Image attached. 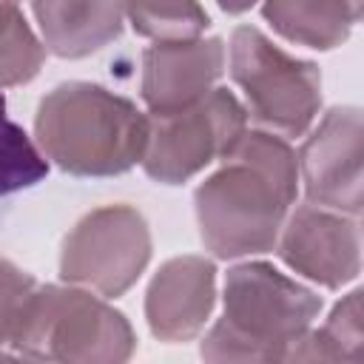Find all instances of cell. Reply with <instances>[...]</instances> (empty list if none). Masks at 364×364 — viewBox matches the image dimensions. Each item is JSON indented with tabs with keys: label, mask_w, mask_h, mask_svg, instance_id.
I'll list each match as a JSON object with an SVG mask.
<instances>
[{
	"label": "cell",
	"mask_w": 364,
	"mask_h": 364,
	"mask_svg": "<svg viewBox=\"0 0 364 364\" xmlns=\"http://www.w3.org/2000/svg\"><path fill=\"white\" fill-rule=\"evenodd\" d=\"M225 168L196 191L202 242L222 259L264 253L296 199V156L273 134H242Z\"/></svg>",
	"instance_id": "1"
},
{
	"label": "cell",
	"mask_w": 364,
	"mask_h": 364,
	"mask_svg": "<svg viewBox=\"0 0 364 364\" xmlns=\"http://www.w3.org/2000/svg\"><path fill=\"white\" fill-rule=\"evenodd\" d=\"M148 117L119 94L91 82L57 85L37 111L43 156L77 176H111L142 162Z\"/></svg>",
	"instance_id": "2"
},
{
	"label": "cell",
	"mask_w": 364,
	"mask_h": 364,
	"mask_svg": "<svg viewBox=\"0 0 364 364\" xmlns=\"http://www.w3.org/2000/svg\"><path fill=\"white\" fill-rule=\"evenodd\" d=\"M321 299L267 264H242L225 282V316L205 338L208 358H276L299 344Z\"/></svg>",
	"instance_id": "3"
},
{
	"label": "cell",
	"mask_w": 364,
	"mask_h": 364,
	"mask_svg": "<svg viewBox=\"0 0 364 364\" xmlns=\"http://www.w3.org/2000/svg\"><path fill=\"white\" fill-rule=\"evenodd\" d=\"M230 77L245 91L250 114L282 131L299 136L316 117L321 77L316 65L287 57L262 31L242 26L230 37Z\"/></svg>",
	"instance_id": "4"
},
{
	"label": "cell",
	"mask_w": 364,
	"mask_h": 364,
	"mask_svg": "<svg viewBox=\"0 0 364 364\" xmlns=\"http://www.w3.org/2000/svg\"><path fill=\"white\" fill-rule=\"evenodd\" d=\"M131 341L119 313L88 293L60 287L34 293L14 338L20 350L40 358H125Z\"/></svg>",
	"instance_id": "5"
},
{
	"label": "cell",
	"mask_w": 364,
	"mask_h": 364,
	"mask_svg": "<svg viewBox=\"0 0 364 364\" xmlns=\"http://www.w3.org/2000/svg\"><path fill=\"white\" fill-rule=\"evenodd\" d=\"M242 134L245 108L230 91L213 88L182 111L154 114L142 154L145 173L165 185L185 182L208 162L225 156Z\"/></svg>",
	"instance_id": "6"
},
{
	"label": "cell",
	"mask_w": 364,
	"mask_h": 364,
	"mask_svg": "<svg viewBox=\"0 0 364 364\" xmlns=\"http://www.w3.org/2000/svg\"><path fill=\"white\" fill-rule=\"evenodd\" d=\"M151 239L142 216L131 208H102L65 239L63 276L119 296L145 267Z\"/></svg>",
	"instance_id": "7"
},
{
	"label": "cell",
	"mask_w": 364,
	"mask_h": 364,
	"mask_svg": "<svg viewBox=\"0 0 364 364\" xmlns=\"http://www.w3.org/2000/svg\"><path fill=\"white\" fill-rule=\"evenodd\" d=\"M222 65V40L156 43L142 54V100L151 114L182 111L213 91Z\"/></svg>",
	"instance_id": "8"
},
{
	"label": "cell",
	"mask_w": 364,
	"mask_h": 364,
	"mask_svg": "<svg viewBox=\"0 0 364 364\" xmlns=\"http://www.w3.org/2000/svg\"><path fill=\"white\" fill-rule=\"evenodd\" d=\"M358 111H330L321 128L307 139L301 151V168L307 196L318 205L347 208L358 213L361 205V173H358Z\"/></svg>",
	"instance_id": "9"
},
{
	"label": "cell",
	"mask_w": 364,
	"mask_h": 364,
	"mask_svg": "<svg viewBox=\"0 0 364 364\" xmlns=\"http://www.w3.org/2000/svg\"><path fill=\"white\" fill-rule=\"evenodd\" d=\"M279 253L293 270L336 287L358 273V228L316 208H299Z\"/></svg>",
	"instance_id": "10"
},
{
	"label": "cell",
	"mask_w": 364,
	"mask_h": 364,
	"mask_svg": "<svg viewBox=\"0 0 364 364\" xmlns=\"http://www.w3.org/2000/svg\"><path fill=\"white\" fill-rule=\"evenodd\" d=\"M213 304V264L185 256L168 262L148 293V321L159 338H191Z\"/></svg>",
	"instance_id": "11"
},
{
	"label": "cell",
	"mask_w": 364,
	"mask_h": 364,
	"mask_svg": "<svg viewBox=\"0 0 364 364\" xmlns=\"http://www.w3.org/2000/svg\"><path fill=\"white\" fill-rule=\"evenodd\" d=\"M46 46L60 57H85L122 28V0H31Z\"/></svg>",
	"instance_id": "12"
},
{
	"label": "cell",
	"mask_w": 364,
	"mask_h": 364,
	"mask_svg": "<svg viewBox=\"0 0 364 364\" xmlns=\"http://www.w3.org/2000/svg\"><path fill=\"white\" fill-rule=\"evenodd\" d=\"M361 0H267L264 17L293 43L333 48L358 20Z\"/></svg>",
	"instance_id": "13"
},
{
	"label": "cell",
	"mask_w": 364,
	"mask_h": 364,
	"mask_svg": "<svg viewBox=\"0 0 364 364\" xmlns=\"http://www.w3.org/2000/svg\"><path fill=\"white\" fill-rule=\"evenodd\" d=\"M134 28L156 43L196 40L208 28V14L196 0H128Z\"/></svg>",
	"instance_id": "14"
},
{
	"label": "cell",
	"mask_w": 364,
	"mask_h": 364,
	"mask_svg": "<svg viewBox=\"0 0 364 364\" xmlns=\"http://www.w3.org/2000/svg\"><path fill=\"white\" fill-rule=\"evenodd\" d=\"M46 173H48V162L43 151L9 117L6 97L0 94V196L31 188Z\"/></svg>",
	"instance_id": "15"
},
{
	"label": "cell",
	"mask_w": 364,
	"mask_h": 364,
	"mask_svg": "<svg viewBox=\"0 0 364 364\" xmlns=\"http://www.w3.org/2000/svg\"><path fill=\"white\" fill-rule=\"evenodd\" d=\"M34 293V279L0 259V344L17 338Z\"/></svg>",
	"instance_id": "16"
},
{
	"label": "cell",
	"mask_w": 364,
	"mask_h": 364,
	"mask_svg": "<svg viewBox=\"0 0 364 364\" xmlns=\"http://www.w3.org/2000/svg\"><path fill=\"white\" fill-rule=\"evenodd\" d=\"M20 0H0V37L20 20Z\"/></svg>",
	"instance_id": "17"
},
{
	"label": "cell",
	"mask_w": 364,
	"mask_h": 364,
	"mask_svg": "<svg viewBox=\"0 0 364 364\" xmlns=\"http://www.w3.org/2000/svg\"><path fill=\"white\" fill-rule=\"evenodd\" d=\"M216 3H219L225 11H233V14H236V11H245V9H250L256 0H216Z\"/></svg>",
	"instance_id": "18"
}]
</instances>
